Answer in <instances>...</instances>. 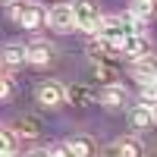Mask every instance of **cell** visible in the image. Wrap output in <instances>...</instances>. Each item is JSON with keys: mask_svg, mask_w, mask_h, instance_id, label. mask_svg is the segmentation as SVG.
Here are the masks:
<instances>
[{"mask_svg": "<svg viewBox=\"0 0 157 157\" xmlns=\"http://www.w3.org/2000/svg\"><path fill=\"white\" fill-rule=\"evenodd\" d=\"M151 110H154V120H157V104H151Z\"/></svg>", "mask_w": 157, "mask_h": 157, "instance_id": "22", "label": "cell"}, {"mask_svg": "<svg viewBox=\"0 0 157 157\" xmlns=\"http://www.w3.org/2000/svg\"><path fill=\"white\" fill-rule=\"evenodd\" d=\"M120 54L129 57V60H145V57L151 54V41L145 38V32H132V35H126V38H123Z\"/></svg>", "mask_w": 157, "mask_h": 157, "instance_id": "4", "label": "cell"}, {"mask_svg": "<svg viewBox=\"0 0 157 157\" xmlns=\"http://www.w3.org/2000/svg\"><path fill=\"white\" fill-rule=\"evenodd\" d=\"M69 148L75 151V157H98V145L91 135H75L69 138Z\"/></svg>", "mask_w": 157, "mask_h": 157, "instance_id": "12", "label": "cell"}, {"mask_svg": "<svg viewBox=\"0 0 157 157\" xmlns=\"http://www.w3.org/2000/svg\"><path fill=\"white\" fill-rule=\"evenodd\" d=\"M91 75H94L98 82H107V85H116V78H120V72H116L113 63H101V60H94V66H91Z\"/></svg>", "mask_w": 157, "mask_h": 157, "instance_id": "13", "label": "cell"}, {"mask_svg": "<svg viewBox=\"0 0 157 157\" xmlns=\"http://www.w3.org/2000/svg\"><path fill=\"white\" fill-rule=\"evenodd\" d=\"M10 16L16 19L25 32H35L38 25L44 22V10H41V3H35V0H16V3L10 6Z\"/></svg>", "mask_w": 157, "mask_h": 157, "instance_id": "3", "label": "cell"}, {"mask_svg": "<svg viewBox=\"0 0 157 157\" xmlns=\"http://www.w3.org/2000/svg\"><path fill=\"white\" fill-rule=\"evenodd\" d=\"M132 32H141V25L129 16V13L126 16H101L98 29H94V38H101V41H107V44H113L116 50H120L123 38L132 35Z\"/></svg>", "mask_w": 157, "mask_h": 157, "instance_id": "1", "label": "cell"}, {"mask_svg": "<svg viewBox=\"0 0 157 157\" xmlns=\"http://www.w3.org/2000/svg\"><path fill=\"white\" fill-rule=\"evenodd\" d=\"M129 16H132V19L141 25L145 19L154 16V0H132V6H129Z\"/></svg>", "mask_w": 157, "mask_h": 157, "instance_id": "15", "label": "cell"}, {"mask_svg": "<svg viewBox=\"0 0 157 157\" xmlns=\"http://www.w3.org/2000/svg\"><path fill=\"white\" fill-rule=\"evenodd\" d=\"M141 104H157V78L141 82Z\"/></svg>", "mask_w": 157, "mask_h": 157, "instance_id": "18", "label": "cell"}, {"mask_svg": "<svg viewBox=\"0 0 157 157\" xmlns=\"http://www.w3.org/2000/svg\"><path fill=\"white\" fill-rule=\"evenodd\" d=\"M25 60H29V54H25V44L10 41V44L0 47V63H3V66H19V63H25Z\"/></svg>", "mask_w": 157, "mask_h": 157, "instance_id": "9", "label": "cell"}, {"mask_svg": "<svg viewBox=\"0 0 157 157\" xmlns=\"http://www.w3.org/2000/svg\"><path fill=\"white\" fill-rule=\"evenodd\" d=\"M129 120H132L135 129H148V126L154 123V110H151V104H138V107H132Z\"/></svg>", "mask_w": 157, "mask_h": 157, "instance_id": "14", "label": "cell"}, {"mask_svg": "<svg viewBox=\"0 0 157 157\" xmlns=\"http://www.w3.org/2000/svg\"><path fill=\"white\" fill-rule=\"evenodd\" d=\"M50 157H75V151L69 148V141H60V145L50 148Z\"/></svg>", "mask_w": 157, "mask_h": 157, "instance_id": "19", "label": "cell"}, {"mask_svg": "<svg viewBox=\"0 0 157 157\" xmlns=\"http://www.w3.org/2000/svg\"><path fill=\"white\" fill-rule=\"evenodd\" d=\"M16 129H19V135L35 138V135H41V120H38V116H22L16 123Z\"/></svg>", "mask_w": 157, "mask_h": 157, "instance_id": "16", "label": "cell"}, {"mask_svg": "<svg viewBox=\"0 0 157 157\" xmlns=\"http://www.w3.org/2000/svg\"><path fill=\"white\" fill-rule=\"evenodd\" d=\"M116 157H145V148L135 135H126L116 141Z\"/></svg>", "mask_w": 157, "mask_h": 157, "instance_id": "11", "label": "cell"}, {"mask_svg": "<svg viewBox=\"0 0 157 157\" xmlns=\"http://www.w3.org/2000/svg\"><path fill=\"white\" fill-rule=\"evenodd\" d=\"M154 78H157V75H154Z\"/></svg>", "mask_w": 157, "mask_h": 157, "instance_id": "24", "label": "cell"}, {"mask_svg": "<svg viewBox=\"0 0 157 157\" xmlns=\"http://www.w3.org/2000/svg\"><path fill=\"white\" fill-rule=\"evenodd\" d=\"M25 54H29V63L44 66V63H50V57H54V47H50L47 41H32L29 47H25Z\"/></svg>", "mask_w": 157, "mask_h": 157, "instance_id": "10", "label": "cell"}, {"mask_svg": "<svg viewBox=\"0 0 157 157\" xmlns=\"http://www.w3.org/2000/svg\"><path fill=\"white\" fill-rule=\"evenodd\" d=\"M0 98H10V82L0 75Z\"/></svg>", "mask_w": 157, "mask_h": 157, "instance_id": "20", "label": "cell"}, {"mask_svg": "<svg viewBox=\"0 0 157 157\" xmlns=\"http://www.w3.org/2000/svg\"><path fill=\"white\" fill-rule=\"evenodd\" d=\"M126 88L123 85H104L101 91H98V101L104 104V107H107V110H123L126 107Z\"/></svg>", "mask_w": 157, "mask_h": 157, "instance_id": "8", "label": "cell"}, {"mask_svg": "<svg viewBox=\"0 0 157 157\" xmlns=\"http://www.w3.org/2000/svg\"><path fill=\"white\" fill-rule=\"evenodd\" d=\"M69 6H72V22H75V29L94 35L98 22H101V6H98V0H72Z\"/></svg>", "mask_w": 157, "mask_h": 157, "instance_id": "2", "label": "cell"}, {"mask_svg": "<svg viewBox=\"0 0 157 157\" xmlns=\"http://www.w3.org/2000/svg\"><path fill=\"white\" fill-rule=\"evenodd\" d=\"M0 157H13V154H0Z\"/></svg>", "mask_w": 157, "mask_h": 157, "instance_id": "23", "label": "cell"}, {"mask_svg": "<svg viewBox=\"0 0 157 157\" xmlns=\"http://www.w3.org/2000/svg\"><path fill=\"white\" fill-rule=\"evenodd\" d=\"M13 151H16V135L0 126V154H13Z\"/></svg>", "mask_w": 157, "mask_h": 157, "instance_id": "17", "label": "cell"}, {"mask_svg": "<svg viewBox=\"0 0 157 157\" xmlns=\"http://www.w3.org/2000/svg\"><path fill=\"white\" fill-rule=\"evenodd\" d=\"M44 22H47L54 32H69V29H75V22H72V6H69V3H54V6L44 13Z\"/></svg>", "mask_w": 157, "mask_h": 157, "instance_id": "5", "label": "cell"}, {"mask_svg": "<svg viewBox=\"0 0 157 157\" xmlns=\"http://www.w3.org/2000/svg\"><path fill=\"white\" fill-rule=\"evenodd\" d=\"M66 101L72 104V107H88V104L98 101V91L91 88L88 82H72V85L66 88Z\"/></svg>", "mask_w": 157, "mask_h": 157, "instance_id": "6", "label": "cell"}, {"mask_svg": "<svg viewBox=\"0 0 157 157\" xmlns=\"http://www.w3.org/2000/svg\"><path fill=\"white\" fill-rule=\"evenodd\" d=\"M66 101V88H63L60 82H44L41 88H38V104L41 107H60V104Z\"/></svg>", "mask_w": 157, "mask_h": 157, "instance_id": "7", "label": "cell"}, {"mask_svg": "<svg viewBox=\"0 0 157 157\" xmlns=\"http://www.w3.org/2000/svg\"><path fill=\"white\" fill-rule=\"evenodd\" d=\"M25 157H50V151H41V148H35V151H29Z\"/></svg>", "mask_w": 157, "mask_h": 157, "instance_id": "21", "label": "cell"}]
</instances>
